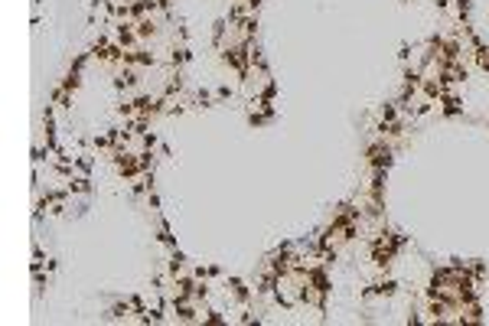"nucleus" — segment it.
<instances>
[{
	"label": "nucleus",
	"mask_w": 489,
	"mask_h": 326,
	"mask_svg": "<svg viewBox=\"0 0 489 326\" xmlns=\"http://www.w3.org/2000/svg\"><path fill=\"white\" fill-rule=\"evenodd\" d=\"M369 163H372V170H388V163H391V147L385 144V137H381L379 144L369 147Z\"/></svg>",
	"instance_id": "f257e3e1"
}]
</instances>
